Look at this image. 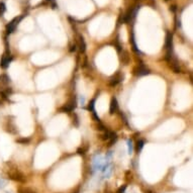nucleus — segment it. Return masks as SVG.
<instances>
[{"label":"nucleus","mask_w":193,"mask_h":193,"mask_svg":"<svg viewBox=\"0 0 193 193\" xmlns=\"http://www.w3.org/2000/svg\"><path fill=\"white\" fill-rule=\"evenodd\" d=\"M165 49H166V56L165 60L169 62L173 57V34L172 33H167L165 40Z\"/></svg>","instance_id":"nucleus-1"},{"label":"nucleus","mask_w":193,"mask_h":193,"mask_svg":"<svg viewBox=\"0 0 193 193\" xmlns=\"http://www.w3.org/2000/svg\"><path fill=\"white\" fill-rule=\"evenodd\" d=\"M24 18V15H21V16H18V17H15L13 18L12 20H11L8 24L6 25V33L10 34V33H12L14 32V29H16V26L18 25V24L20 22L21 19Z\"/></svg>","instance_id":"nucleus-2"},{"label":"nucleus","mask_w":193,"mask_h":193,"mask_svg":"<svg viewBox=\"0 0 193 193\" xmlns=\"http://www.w3.org/2000/svg\"><path fill=\"white\" fill-rule=\"evenodd\" d=\"M122 80H123V74L121 71H117L114 75L111 76L108 84H109L110 87H115L116 85H118L119 83H121Z\"/></svg>","instance_id":"nucleus-3"},{"label":"nucleus","mask_w":193,"mask_h":193,"mask_svg":"<svg viewBox=\"0 0 193 193\" xmlns=\"http://www.w3.org/2000/svg\"><path fill=\"white\" fill-rule=\"evenodd\" d=\"M134 74L136 76H138V77L149 75L150 74V70L145 66L144 64H141V65H138V66H137L136 68L134 69Z\"/></svg>","instance_id":"nucleus-4"},{"label":"nucleus","mask_w":193,"mask_h":193,"mask_svg":"<svg viewBox=\"0 0 193 193\" xmlns=\"http://www.w3.org/2000/svg\"><path fill=\"white\" fill-rule=\"evenodd\" d=\"M76 105H77V100H76V98H72L70 101L65 104V105L62 107L60 110L63 111V112H70V111L75 109Z\"/></svg>","instance_id":"nucleus-5"},{"label":"nucleus","mask_w":193,"mask_h":193,"mask_svg":"<svg viewBox=\"0 0 193 193\" xmlns=\"http://www.w3.org/2000/svg\"><path fill=\"white\" fill-rule=\"evenodd\" d=\"M11 61H12V57L10 55H3V57L1 58V61H0V67L2 69H6L9 66Z\"/></svg>","instance_id":"nucleus-6"},{"label":"nucleus","mask_w":193,"mask_h":193,"mask_svg":"<svg viewBox=\"0 0 193 193\" xmlns=\"http://www.w3.org/2000/svg\"><path fill=\"white\" fill-rule=\"evenodd\" d=\"M168 63L170 64V67L172 68V70L174 71L175 73H181V68H180V65L178 63V61H177L176 58L173 57L171 60H170Z\"/></svg>","instance_id":"nucleus-7"},{"label":"nucleus","mask_w":193,"mask_h":193,"mask_svg":"<svg viewBox=\"0 0 193 193\" xmlns=\"http://www.w3.org/2000/svg\"><path fill=\"white\" fill-rule=\"evenodd\" d=\"M118 111V103H117V100L115 97H113L111 99V102H110V107H109V113L110 114H113V113H116Z\"/></svg>","instance_id":"nucleus-8"},{"label":"nucleus","mask_w":193,"mask_h":193,"mask_svg":"<svg viewBox=\"0 0 193 193\" xmlns=\"http://www.w3.org/2000/svg\"><path fill=\"white\" fill-rule=\"evenodd\" d=\"M77 47L79 48L81 53H84L85 50H86V44H85L84 37L82 36H78V38H77Z\"/></svg>","instance_id":"nucleus-9"},{"label":"nucleus","mask_w":193,"mask_h":193,"mask_svg":"<svg viewBox=\"0 0 193 193\" xmlns=\"http://www.w3.org/2000/svg\"><path fill=\"white\" fill-rule=\"evenodd\" d=\"M9 82H10V79L6 74H2L1 76H0V86L1 87L7 88V85L9 84Z\"/></svg>","instance_id":"nucleus-10"},{"label":"nucleus","mask_w":193,"mask_h":193,"mask_svg":"<svg viewBox=\"0 0 193 193\" xmlns=\"http://www.w3.org/2000/svg\"><path fill=\"white\" fill-rule=\"evenodd\" d=\"M130 42H132V45H133V50L134 52H136L137 54H141V52H140V50L138 49V47H137V44H136V40H134V33H132V40H130Z\"/></svg>","instance_id":"nucleus-11"},{"label":"nucleus","mask_w":193,"mask_h":193,"mask_svg":"<svg viewBox=\"0 0 193 193\" xmlns=\"http://www.w3.org/2000/svg\"><path fill=\"white\" fill-rule=\"evenodd\" d=\"M121 61H122V63L125 64V65H127V64H129V57L127 56V53H126V52L123 53V56L121 57Z\"/></svg>","instance_id":"nucleus-12"},{"label":"nucleus","mask_w":193,"mask_h":193,"mask_svg":"<svg viewBox=\"0 0 193 193\" xmlns=\"http://www.w3.org/2000/svg\"><path fill=\"white\" fill-rule=\"evenodd\" d=\"M127 151H129V155H132V154H133L134 148H133V142H132V140L127 141Z\"/></svg>","instance_id":"nucleus-13"},{"label":"nucleus","mask_w":193,"mask_h":193,"mask_svg":"<svg viewBox=\"0 0 193 193\" xmlns=\"http://www.w3.org/2000/svg\"><path fill=\"white\" fill-rule=\"evenodd\" d=\"M144 145H145V142L143 141V140H140V141L137 142V150H138V152L142 151V149L144 148Z\"/></svg>","instance_id":"nucleus-14"},{"label":"nucleus","mask_w":193,"mask_h":193,"mask_svg":"<svg viewBox=\"0 0 193 193\" xmlns=\"http://www.w3.org/2000/svg\"><path fill=\"white\" fill-rule=\"evenodd\" d=\"M6 11V6L3 2H0V17L3 16V14L5 13Z\"/></svg>","instance_id":"nucleus-15"},{"label":"nucleus","mask_w":193,"mask_h":193,"mask_svg":"<svg viewBox=\"0 0 193 193\" xmlns=\"http://www.w3.org/2000/svg\"><path fill=\"white\" fill-rule=\"evenodd\" d=\"M94 105H95V99H93L92 100V101L89 103V106H88V109H89L91 112L92 111H94L95 109H94Z\"/></svg>","instance_id":"nucleus-16"},{"label":"nucleus","mask_w":193,"mask_h":193,"mask_svg":"<svg viewBox=\"0 0 193 193\" xmlns=\"http://www.w3.org/2000/svg\"><path fill=\"white\" fill-rule=\"evenodd\" d=\"M19 193H34L33 191L29 190V189H24V190H20L19 191Z\"/></svg>","instance_id":"nucleus-17"},{"label":"nucleus","mask_w":193,"mask_h":193,"mask_svg":"<svg viewBox=\"0 0 193 193\" xmlns=\"http://www.w3.org/2000/svg\"><path fill=\"white\" fill-rule=\"evenodd\" d=\"M48 1H49L50 3H52V6H53V8L55 9L56 7H57V5H56V2H55V0H48Z\"/></svg>","instance_id":"nucleus-18"},{"label":"nucleus","mask_w":193,"mask_h":193,"mask_svg":"<svg viewBox=\"0 0 193 193\" xmlns=\"http://www.w3.org/2000/svg\"><path fill=\"white\" fill-rule=\"evenodd\" d=\"M125 188H126L125 185L123 187H121V189H119V190L117 191V193H123V192H125Z\"/></svg>","instance_id":"nucleus-19"},{"label":"nucleus","mask_w":193,"mask_h":193,"mask_svg":"<svg viewBox=\"0 0 193 193\" xmlns=\"http://www.w3.org/2000/svg\"><path fill=\"white\" fill-rule=\"evenodd\" d=\"M166 1H168V0H166Z\"/></svg>","instance_id":"nucleus-20"}]
</instances>
